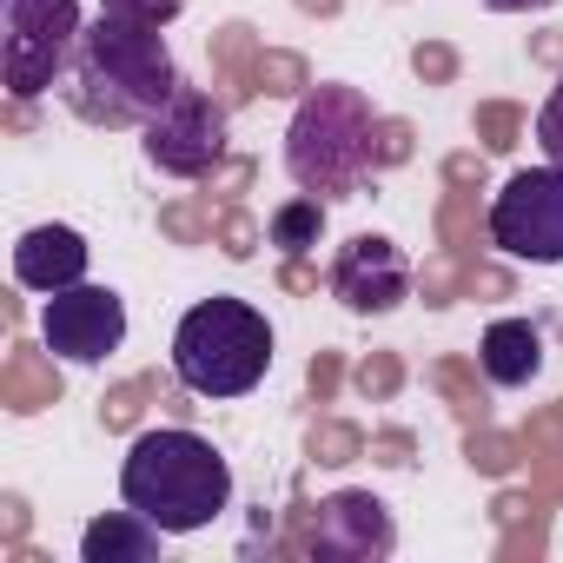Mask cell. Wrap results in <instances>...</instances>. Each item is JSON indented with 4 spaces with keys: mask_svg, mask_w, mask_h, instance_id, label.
Here are the masks:
<instances>
[{
    "mask_svg": "<svg viewBox=\"0 0 563 563\" xmlns=\"http://www.w3.org/2000/svg\"><path fill=\"white\" fill-rule=\"evenodd\" d=\"M332 292L358 312V319H385L411 299V258L385 239V232H358L339 265H332Z\"/></svg>",
    "mask_w": 563,
    "mask_h": 563,
    "instance_id": "9c48e42d",
    "label": "cell"
},
{
    "mask_svg": "<svg viewBox=\"0 0 563 563\" xmlns=\"http://www.w3.org/2000/svg\"><path fill=\"white\" fill-rule=\"evenodd\" d=\"M312 550H319V556H332V563H378V556H391V550H398L391 510H385L372 490H339L332 504H319Z\"/></svg>",
    "mask_w": 563,
    "mask_h": 563,
    "instance_id": "30bf717a",
    "label": "cell"
},
{
    "mask_svg": "<svg viewBox=\"0 0 563 563\" xmlns=\"http://www.w3.org/2000/svg\"><path fill=\"white\" fill-rule=\"evenodd\" d=\"M372 133H378L372 100H365L358 87L325 80V87H312V93L299 100V113H292L286 173H292L306 192H319V199H352V192L365 186L372 159H378Z\"/></svg>",
    "mask_w": 563,
    "mask_h": 563,
    "instance_id": "3957f363",
    "label": "cell"
},
{
    "mask_svg": "<svg viewBox=\"0 0 563 563\" xmlns=\"http://www.w3.org/2000/svg\"><path fill=\"white\" fill-rule=\"evenodd\" d=\"M0 74H8V93L27 107L47 87L67 80V60L80 47V0H0Z\"/></svg>",
    "mask_w": 563,
    "mask_h": 563,
    "instance_id": "5b68a950",
    "label": "cell"
},
{
    "mask_svg": "<svg viewBox=\"0 0 563 563\" xmlns=\"http://www.w3.org/2000/svg\"><path fill=\"white\" fill-rule=\"evenodd\" d=\"M418 74L444 80V74H451V54H444V47H418Z\"/></svg>",
    "mask_w": 563,
    "mask_h": 563,
    "instance_id": "ffe728a7",
    "label": "cell"
},
{
    "mask_svg": "<svg viewBox=\"0 0 563 563\" xmlns=\"http://www.w3.org/2000/svg\"><path fill=\"white\" fill-rule=\"evenodd\" d=\"M120 497L140 517H153L166 537H192V530H212L232 510V464L219 457L212 438H199L186 424H166V431H146L126 451Z\"/></svg>",
    "mask_w": 563,
    "mask_h": 563,
    "instance_id": "7a4b0ae2",
    "label": "cell"
},
{
    "mask_svg": "<svg viewBox=\"0 0 563 563\" xmlns=\"http://www.w3.org/2000/svg\"><path fill=\"white\" fill-rule=\"evenodd\" d=\"M477 365L490 385H530L543 372V332L530 319H497L477 345Z\"/></svg>",
    "mask_w": 563,
    "mask_h": 563,
    "instance_id": "4fadbf2b",
    "label": "cell"
},
{
    "mask_svg": "<svg viewBox=\"0 0 563 563\" xmlns=\"http://www.w3.org/2000/svg\"><path fill=\"white\" fill-rule=\"evenodd\" d=\"M490 14H537V8H556V0H484Z\"/></svg>",
    "mask_w": 563,
    "mask_h": 563,
    "instance_id": "7402d4cb",
    "label": "cell"
},
{
    "mask_svg": "<svg viewBox=\"0 0 563 563\" xmlns=\"http://www.w3.org/2000/svg\"><path fill=\"white\" fill-rule=\"evenodd\" d=\"M405 146H411V133L391 120V126H378V159H405Z\"/></svg>",
    "mask_w": 563,
    "mask_h": 563,
    "instance_id": "d6986e66",
    "label": "cell"
},
{
    "mask_svg": "<svg viewBox=\"0 0 563 563\" xmlns=\"http://www.w3.org/2000/svg\"><path fill=\"white\" fill-rule=\"evenodd\" d=\"M14 278L27 292H67L87 278V239L74 225H34L14 245Z\"/></svg>",
    "mask_w": 563,
    "mask_h": 563,
    "instance_id": "8fae6325",
    "label": "cell"
},
{
    "mask_svg": "<svg viewBox=\"0 0 563 563\" xmlns=\"http://www.w3.org/2000/svg\"><path fill=\"white\" fill-rule=\"evenodd\" d=\"M258 80H265V93H299V60H265Z\"/></svg>",
    "mask_w": 563,
    "mask_h": 563,
    "instance_id": "ac0fdd59",
    "label": "cell"
},
{
    "mask_svg": "<svg viewBox=\"0 0 563 563\" xmlns=\"http://www.w3.org/2000/svg\"><path fill=\"white\" fill-rule=\"evenodd\" d=\"M319 232H325V206H319V192H312V199H286V206L272 212V245H278V252H292V258L312 252Z\"/></svg>",
    "mask_w": 563,
    "mask_h": 563,
    "instance_id": "5bb4252c",
    "label": "cell"
},
{
    "mask_svg": "<svg viewBox=\"0 0 563 563\" xmlns=\"http://www.w3.org/2000/svg\"><path fill=\"white\" fill-rule=\"evenodd\" d=\"M159 543H166V530L126 504V510H107V517L87 523V537H80V563H153Z\"/></svg>",
    "mask_w": 563,
    "mask_h": 563,
    "instance_id": "7c38bea8",
    "label": "cell"
},
{
    "mask_svg": "<svg viewBox=\"0 0 563 563\" xmlns=\"http://www.w3.org/2000/svg\"><path fill=\"white\" fill-rule=\"evenodd\" d=\"M140 133H146V159L173 179H199L225 159V107L199 87H179L166 100V113L146 120Z\"/></svg>",
    "mask_w": 563,
    "mask_h": 563,
    "instance_id": "ba28073f",
    "label": "cell"
},
{
    "mask_svg": "<svg viewBox=\"0 0 563 563\" xmlns=\"http://www.w3.org/2000/svg\"><path fill=\"white\" fill-rule=\"evenodd\" d=\"M490 245L530 265H563V166L510 173L490 199Z\"/></svg>",
    "mask_w": 563,
    "mask_h": 563,
    "instance_id": "8992f818",
    "label": "cell"
},
{
    "mask_svg": "<svg viewBox=\"0 0 563 563\" xmlns=\"http://www.w3.org/2000/svg\"><path fill=\"white\" fill-rule=\"evenodd\" d=\"M510 126H517V120H510L504 107H490V113H484V133H490V146H510Z\"/></svg>",
    "mask_w": 563,
    "mask_h": 563,
    "instance_id": "44dd1931",
    "label": "cell"
},
{
    "mask_svg": "<svg viewBox=\"0 0 563 563\" xmlns=\"http://www.w3.org/2000/svg\"><path fill=\"white\" fill-rule=\"evenodd\" d=\"M41 339L67 365H107L126 345V306H120V292L87 286V278H80V286H67V292H47Z\"/></svg>",
    "mask_w": 563,
    "mask_h": 563,
    "instance_id": "52a82bcc",
    "label": "cell"
},
{
    "mask_svg": "<svg viewBox=\"0 0 563 563\" xmlns=\"http://www.w3.org/2000/svg\"><path fill=\"white\" fill-rule=\"evenodd\" d=\"M186 0H107V14H126V21H146V27H166Z\"/></svg>",
    "mask_w": 563,
    "mask_h": 563,
    "instance_id": "e0dca14e",
    "label": "cell"
},
{
    "mask_svg": "<svg viewBox=\"0 0 563 563\" xmlns=\"http://www.w3.org/2000/svg\"><path fill=\"white\" fill-rule=\"evenodd\" d=\"M179 67L159 41V27L146 21H126V14H107L80 27V47L67 60V107L87 120V126H146L166 113V100L179 93Z\"/></svg>",
    "mask_w": 563,
    "mask_h": 563,
    "instance_id": "6da1fadb",
    "label": "cell"
},
{
    "mask_svg": "<svg viewBox=\"0 0 563 563\" xmlns=\"http://www.w3.org/2000/svg\"><path fill=\"white\" fill-rule=\"evenodd\" d=\"M537 146H543L550 166H563V80L550 87V100H543V113H537Z\"/></svg>",
    "mask_w": 563,
    "mask_h": 563,
    "instance_id": "2e32d148",
    "label": "cell"
},
{
    "mask_svg": "<svg viewBox=\"0 0 563 563\" xmlns=\"http://www.w3.org/2000/svg\"><path fill=\"white\" fill-rule=\"evenodd\" d=\"M8 385H14V411H41L47 398H60V378H54V372H34L27 358L14 365V378H8Z\"/></svg>",
    "mask_w": 563,
    "mask_h": 563,
    "instance_id": "9a60e30c",
    "label": "cell"
},
{
    "mask_svg": "<svg viewBox=\"0 0 563 563\" xmlns=\"http://www.w3.org/2000/svg\"><path fill=\"white\" fill-rule=\"evenodd\" d=\"M272 372V325L245 299H199L173 332V378L199 398H245Z\"/></svg>",
    "mask_w": 563,
    "mask_h": 563,
    "instance_id": "277c9868",
    "label": "cell"
}]
</instances>
